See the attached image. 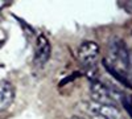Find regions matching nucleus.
Instances as JSON below:
<instances>
[{
	"instance_id": "nucleus-9",
	"label": "nucleus",
	"mask_w": 132,
	"mask_h": 119,
	"mask_svg": "<svg viewBox=\"0 0 132 119\" xmlns=\"http://www.w3.org/2000/svg\"><path fill=\"white\" fill-rule=\"evenodd\" d=\"M4 5H5V2H4V0H0V9H2Z\"/></svg>"
},
{
	"instance_id": "nucleus-6",
	"label": "nucleus",
	"mask_w": 132,
	"mask_h": 119,
	"mask_svg": "<svg viewBox=\"0 0 132 119\" xmlns=\"http://www.w3.org/2000/svg\"><path fill=\"white\" fill-rule=\"evenodd\" d=\"M15 99V88L8 81H0V111L7 110Z\"/></svg>"
},
{
	"instance_id": "nucleus-7",
	"label": "nucleus",
	"mask_w": 132,
	"mask_h": 119,
	"mask_svg": "<svg viewBox=\"0 0 132 119\" xmlns=\"http://www.w3.org/2000/svg\"><path fill=\"white\" fill-rule=\"evenodd\" d=\"M90 119H103L102 116H99V115H96V114H91V118Z\"/></svg>"
},
{
	"instance_id": "nucleus-8",
	"label": "nucleus",
	"mask_w": 132,
	"mask_h": 119,
	"mask_svg": "<svg viewBox=\"0 0 132 119\" xmlns=\"http://www.w3.org/2000/svg\"><path fill=\"white\" fill-rule=\"evenodd\" d=\"M69 119H86V118H83V116H79V115H74V116H70Z\"/></svg>"
},
{
	"instance_id": "nucleus-5",
	"label": "nucleus",
	"mask_w": 132,
	"mask_h": 119,
	"mask_svg": "<svg viewBox=\"0 0 132 119\" xmlns=\"http://www.w3.org/2000/svg\"><path fill=\"white\" fill-rule=\"evenodd\" d=\"M50 57V44L48 38L40 35L37 38V48H36V53H35V64L38 65V66H42L45 65L46 61Z\"/></svg>"
},
{
	"instance_id": "nucleus-1",
	"label": "nucleus",
	"mask_w": 132,
	"mask_h": 119,
	"mask_svg": "<svg viewBox=\"0 0 132 119\" xmlns=\"http://www.w3.org/2000/svg\"><path fill=\"white\" fill-rule=\"evenodd\" d=\"M110 56H111V66L122 70H127L129 66V54H128V49L126 48L124 42L120 40H115L112 42H110Z\"/></svg>"
},
{
	"instance_id": "nucleus-4",
	"label": "nucleus",
	"mask_w": 132,
	"mask_h": 119,
	"mask_svg": "<svg viewBox=\"0 0 132 119\" xmlns=\"http://www.w3.org/2000/svg\"><path fill=\"white\" fill-rule=\"evenodd\" d=\"M90 114H96L103 119H123L120 110L115 105H99L95 102L89 103Z\"/></svg>"
},
{
	"instance_id": "nucleus-2",
	"label": "nucleus",
	"mask_w": 132,
	"mask_h": 119,
	"mask_svg": "<svg viewBox=\"0 0 132 119\" xmlns=\"http://www.w3.org/2000/svg\"><path fill=\"white\" fill-rule=\"evenodd\" d=\"M91 97L95 103L99 105H115L118 99V93L112 91L106 85H103L99 81H93L90 86Z\"/></svg>"
},
{
	"instance_id": "nucleus-3",
	"label": "nucleus",
	"mask_w": 132,
	"mask_h": 119,
	"mask_svg": "<svg viewBox=\"0 0 132 119\" xmlns=\"http://www.w3.org/2000/svg\"><path fill=\"white\" fill-rule=\"evenodd\" d=\"M99 56V46L94 41H85L78 48V58L85 66H93Z\"/></svg>"
}]
</instances>
